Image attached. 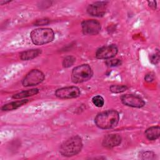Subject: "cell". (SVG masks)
<instances>
[{"label":"cell","mask_w":160,"mask_h":160,"mask_svg":"<svg viewBox=\"0 0 160 160\" xmlns=\"http://www.w3.org/2000/svg\"><path fill=\"white\" fill-rule=\"evenodd\" d=\"M119 120V115L115 110H107L98 114L94 122L96 126L103 129H111L115 127Z\"/></svg>","instance_id":"cell-1"},{"label":"cell","mask_w":160,"mask_h":160,"mask_svg":"<svg viewBox=\"0 0 160 160\" xmlns=\"http://www.w3.org/2000/svg\"><path fill=\"white\" fill-rule=\"evenodd\" d=\"M82 147V140L78 136L70 138L64 141L60 146L59 152L61 155L71 157L78 154Z\"/></svg>","instance_id":"cell-2"},{"label":"cell","mask_w":160,"mask_h":160,"mask_svg":"<svg viewBox=\"0 0 160 160\" xmlns=\"http://www.w3.org/2000/svg\"><path fill=\"white\" fill-rule=\"evenodd\" d=\"M54 38V32L51 28H38L31 33L32 42L36 45H42L51 42Z\"/></svg>","instance_id":"cell-3"},{"label":"cell","mask_w":160,"mask_h":160,"mask_svg":"<svg viewBox=\"0 0 160 160\" xmlns=\"http://www.w3.org/2000/svg\"><path fill=\"white\" fill-rule=\"evenodd\" d=\"M92 76V71L88 64H81L74 68L71 73V79L74 83L88 81Z\"/></svg>","instance_id":"cell-4"},{"label":"cell","mask_w":160,"mask_h":160,"mask_svg":"<svg viewBox=\"0 0 160 160\" xmlns=\"http://www.w3.org/2000/svg\"><path fill=\"white\" fill-rule=\"evenodd\" d=\"M44 79V74L38 69H33L29 72L22 80L24 86H32L41 83Z\"/></svg>","instance_id":"cell-5"},{"label":"cell","mask_w":160,"mask_h":160,"mask_svg":"<svg viewBox=\"0 0 160 160\" xmlns=\"http://www.w3.org/2000/svg\"><path fill=\"white\" fill-rule=\"evenodd\" d=\"M55 95L61 99L74 98L80 95V90L76 86L64 87L57 89L55 92Z\"/></svg>","instance_id":"cell-6"},{"label":"cell","mask_w":160,"mask_h":160,"mask_svg":"<svg viewBox=\"0 0 160 160\" xmlns=\"http://www.w3.org/2000/svg\"><path fill=\"white\" fill-rule=\"evenodd\" d=\"M82 31L85 35H96L101 31V24L96 20H86L82 23Z\"/></svg>","instance_id":"cell-7"},{"label":"cell","mask_w":160,"mask_h":160,"mask_svg":"<svg viewBox=\"0 0 160 160\" xmlns=\"http://www.w3.org/2000/svg\"><path fill=\"white\" fill-rule=\"evenodd\" d=\"M118 48L114 44L100 48L96 52V57L101 59H108L114 57L118 53Z\"/></svg>","instance_id":"cell-8"},{"label":"cell","mask_w":160,"mask_h":160,"mask_svg":"<svg viewBox=\"0 0 160 160\" xmlns=\"http://www.w3.org/2000/svg\"><path fill=\"white\" fill-rule=\"evenodd\" d=\"M122 102L128 106L133 108H142L145 105L143 99L137 95L125 94L121 98Z\"/></svg>","instance_id":"cell-9"},{"label":"cell","mask_w":160,"mask_h":160,"mask_svg":"<svg viewBox=\"0 0 160 160\" xmlns=\"http://www.w3.org/2000/svg\"><path fill=\"white\" fill-rule=\"evenodd\" d=\"M107 2L98 1L90 4L87 9L88 12L93 16H102L106 11Z\"/></svg>","instance_id":"cell-10"},{"label":"cell","mask_w":160,"mask_h":160,"mask_svg":"<svg viewBox=\"0 0 160 160\" xmlns=\"http://www.w3.org/2000/svg\"><path fill=\"white\" fill-rule=\"evenodd\" d=\"M121 142V137L119 134H111L104 137L102 145L108 148H112L118 146Z\"/></svg>","instance_id":"cell-11"},{"label":"cell","mask_w":160,"mask_h":160,"mask_svg":"<svg viewBox=\"0 0 160 160\" xmlns=\"http://www.w3.org/2000/svg\"><path fill=\"white\" fill-rule=\"evenodd\" d=\"M41 52V49H29L21 52L20 54V58L23 61L31 60L39 56Z\"/></svg>","instance_id":"cell-12"},{"label":"cell","mask_w":160,"mask_h":160,"mask_svg":"<svg viewBox=\"0 0 160 160\" xmlns=\"http://www.w3.org/2000/svg\"><path fill=\"white\" fill-rule=\"evenodd\" d=\"M160 135V128L159 126H152L149 128L145 131V136L146 138L151 141H154L159 138Z\"/></svg>","instance_id":"cell-13"},{"label":"cell","mask_w":160,"mask_h":160,"mask_svg":"<svg viewBox=\"0 0 160 160\" xmlns=\"http://www.w3.org/2000/svg\"><path fill=\"white\" fill-rule=\"evenodd\" d=\"M28 101L27 99H23V100H19V101H13L9 103H8L6 104H4L2 107V111H11L16 109L24 104H26Z\"/></svg>","instance_id":"cell-14"},{"label":"cell","mask_w":160,"mask_h":160,"mask_svg":"<svg viewBox=\"0 0 160 160\" xmlns=\"http://www.w3.org/2000/svg\"><path fill=\"white\" fill-rule=\"evenodd\" d=\"M38 92H39L38 89L34 88V89L21 91L19 93H17V94H14L12 96V98H14V99H21V98H27V97H29V96H32L33 95H36V94L38 93Z\"/></svg>","instance_id":"cell-15"},{"label":"cell","mask_w":160,"mask_h":160,"mask_svg":"<svg viewBox=\"0 0 160 160\" xmlns=\"http://www.w3.org/2000/svg\"><path fill=\"white\" fill-rule=\"evenodd\" d=\"M128 87L124 85H112L110 86L109 89L113 93H120L125 91Z\"/></svg>","instance_id":"cell-16"},{"label":"cell","mask_w":160,"mask_h":160,"mask_svg":"<svg viewBox=\"0 0 160 160\" xmlns=\"http://www.w3.org/2000/svg\"><path fill=\"white\" fill-rule=\"evenodd\" d=\"M92 102L94 106H96V107H98V108L102 107L104 104V101L103 98L99 95L94 96L92 99Z\"/></svg>","instance_id":"cell-17"},{"label":"cell","mask_w":160,"mask_h":160,"mask_svg":"<svg viewBox=\"0 0 160 160\" xmlns=\"http://www.w3.org/2000/svg\"><path fill=\"white\" fill-rule=\"evenodd\" d=\"M75 61H76V59L74 57L67 56L62 61V65L64 68H69L74 63Z\"/></svg>","instance_id":"cell-18"},{"label":"cell","mask_w":160,"mask_h":160,"mask_svg":"<svg viewBox=\"0 0 160 160\" xmlns=\"http://www.w3.org/2000/svg\"><path fill=\"white\" fill-rule=\"evenodd\" d=\"M141 155V158L143 159H152L156 158V154L152 151H144L142 152Z\"/></svg>","instance_id":"cell-19"},{"label":"cell","mask_w":160,"mask_h":160,"mask_svg":"<svg viewBox=\"0 0 160 160\" xmlns=\"http://www.w3.org/2000/svg\"><path fill=\"white\" fill-rule=\"evenodd\" d=\"M106 64L109 66H116L118 65H120L121 62L119 59H110V60H108L106 62Z\"/></svg>","instance_id":"cell-20"},{"label":"cell","mask_w":160,"mask_h":160,"mask_svg":"<svg viewBox=\"0 0 160 160\" xmlns=\"http://www.w3.org/2000/svg\"><path fill=\"white\" fill-rule=\"evenodd\" d=\"M150 61L151 62V63L154 64H156L159 61V51H158V52L152 54L150 56Z\"/></svg>","instance_id":"cell-21"},{"label":"cell","mask_w":160,"mask_h":160,"mask_svg":"<svg viewBox=\"0 0 160 160\" xmlns=\"http://www.w3.org/2000/svg\"><path fill=\"white\" fill-rule=\"evenodd\" d=\"M49 22L48 19H41L39 20H38L36 22L35 24L36 26H42V25H45L48 24Z\"/></svg>","instance_id":"cell-22"},{"label":"cell","mask_w":160,"mask_h":160,"mask_svg":"<svg viewBox=\"0 0 160 160\" xmlns=\"http://www.w3.org/2000/svg\"><path fill=\"white\" fill-rule=\"evenodd\" d=\"M144 79H145V80H146V81H148V82H152V81L154 80V75H153L152 74L150 73V74H147V75L145 76Z\"/></svg>","instance_id":"cell-23"},{"label":"cell","mask_w":160,"mask_h":160,"mask_svg":"<svg viewBox=\"0 0 160 160\" xmlns=\"http://www.w3.org/2000/svg\"><path fill=\"white\" fill-rule=\"evenodd\" d=\"M148 5L150 8H151L153 9H155L156 8V2L154 1H148Z\"/></svg>","instance_id":"cell-24"},{"label":"cell","mask_w":160,"mask_h":160,"mask_svg":"<svg viewBox=\"0 0 160 160\" xmlns=\"http://www.w3.org/2000/svg\"><path fill=\"white\" fill-rule=\"evenodd\" d=\"M9 2H10L9 1H0V3H1V5H3L4 4H6V3Z\"/></svg>","instance_id":"cell-25"}]
</instances>
